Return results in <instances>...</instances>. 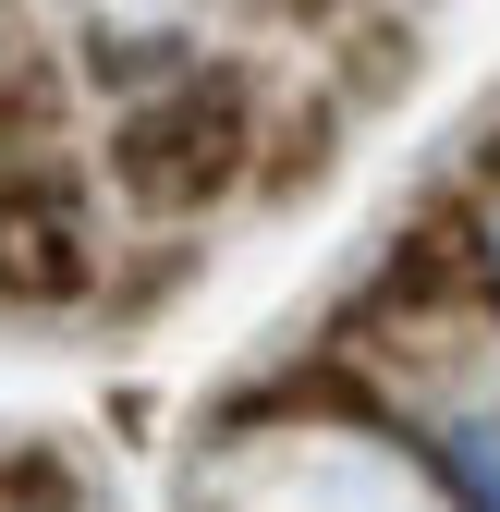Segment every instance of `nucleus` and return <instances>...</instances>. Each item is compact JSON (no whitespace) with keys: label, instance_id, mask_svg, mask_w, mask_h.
Returning <instances> with one entry per match:
<instances>
[{"label":"nucleus","instance_id":"1","mask_svg":"<svg viewBox=\"0 0 500 512\" xmlns=\"http://www.w3.org/2000/svg\"><path fill=\"white\" fill-rule=\"evenodd\" d=\"M110 171H122V196H147V208H208L220 183L244 171V86H220V74L159 86L110 135Z\"/></svg>","mask_w":500,"mask_h":512},{"label":"nucleus","instance_id":"2","mask_svg":"<svg viewBox=\"0 0 500 512\" xmlns=\"http://www.w3.org/2000/svg\"><path fill=\"white\" fill-rule=\"evenodd\" d=\"M0 293L25 305L86 293V232L61 208V171H0Z\"/></svg>","mask_w":500,"mask_h":512},{"label":"nucleus","instance_id":"3","mask_svg":"<svg viewBox=\"0 0 500 512\" xmlns=\"http://www.w3.org/2000/svg\"><path fill=\"white\" fill-rule=\"evenodd\" d=\"M440 488L464 512H500V415H452L440 427Z\"/></svg>","mask_w":500,"mask_h":512}]
</instances>
